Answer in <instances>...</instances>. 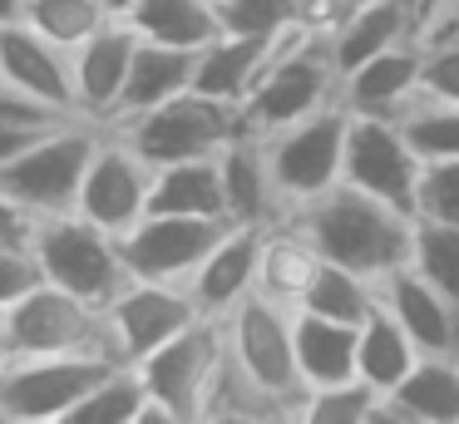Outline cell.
<instances>
[{
    "instance_id": "45",
    "label": "cell",
    "mask_w": 459,
    "mask_h": 424,
    "mask_svg": "<svg viewBox=\"0 0 459 424\" xmlns=\"http://www.w3.org/2000/svg\"><path fill=\"white\" fill-rule=\"evenodd\" d=\"M104 5H109V15H129V10L139 5V0H104Z\"/></svg>"
},
{
    "instance_id": "19",
    "label": "cell",
    "mask_w": 459,
    "mask_h": 424,
    "mask_svg": "<svg viewBox=\"0 0 459 424\" xmlns=\"http://www.w3.org/2000/svg\"><path fill=\"white\" fill-rule=\"evenodd\" d=\"M380 306L405 325L420 355H455L459 360V301L439 291L429 276H420L410 262L380 276Z\"/></svg>"
},
{
    "instance_id": "15",
    "label": "cell",
    "mask_w": 459,
    "mask_h": 424,
    "mask_svg": "<svg viewBox=\"0 0 459 424\" xmlns=\"http://www.w3.org/2000/svg\"><path fill=\"white\" fill-rule=\"evenodd\" d=\"M420 99H425V45L420 39H405V45L341 74V108L360 118H395L400 124Z\"/></svg>"
},
{
    "instance_id": "43",
    "label": "cell",
    "mask_w": 459,
    "mask_h": 424,
    "mask_svg": "<svg viewBox=\"0 0 459 424\" xmlns=\"http://www.w3.org/2000/svg\"><path fill=\"white\" fill-rule=\"evenodd\" d=\"M21 15H25V0H0V25H11Z\"/></svg>"
},
{
    "instance_id": "17",
    "label": "cell",
    "mask_w": 459,
    "mask_h": 424,
    "mask_svg": "<svg viewBox=\"0 0 459 424\" xmlns=\"http://www.w3.org/2000/svg\"><path fill=\"white\" fill-rule=\"evenodd\" d=\"M134 49H139V30L124 15H114L109 25L94 30V35L74 49V104H80V118L104 124V128L114 124L124 84H129Z\"/></svg>"
},
{
    "instance_id": "37",
    "label": "cell",
    "mask_w": 459,
    "mask_h": 424,
    "mask_svg": "<svg viewBox=\"0 0 459 424\" xmlns=\"http://www.w3.org/2000/svg\"><path fill=\"white\" fill-rule=\"evenodd\" d=\"M218 15L228 35L277 39L281 30L297 25V0H218Z\"/></svg>"
},
{
    "instance_id": "9",
    "label": "cell",
    "mask_w": 459,
    "mask_h": 424,
    "mask_svg": "<svg viewBox=\"0 0 459 424\" xmlns=\"http://www.w3.org/2000/svg\"><path fill=\"white\" fill-rule=\"evenodd\" d=\"M291 316L297 311H291L287 301H277V296H267V291H252L222 325H228L232 360H238L257 385H267L272 394H281L301 420L307 385H301V370H297V325H291Z\"/></svg>"
},
{
    "instance_id": "16",
    "label": "cell",
    "mask_w": 459,
    "mask_h": 424,
    "mask_svg": "<svg viewBox=\"0 0 459 424\" xmlns=\"http://www.w3.org/2000/svg\"><path fill=\"white\" fill-rule=\"evenodd\" d=\"M262 252H267V227L228 222V232L218 237V247L203 256V266L188 281L198 311L212 316V321H228V316L262 286Z\"/></svg>"
},
{
    "instance_id": "25",
    "label": "cell",
    "mask_w": 459,
    "mask_h": 424,
    "mask_svg": "<svg viewBox=\"0 0 459 424\" xmlns=\"http://www.w3.org/2000/svg\"><path fill=\"white\" fill-rule=\"evenodd\" d=\"M291 325H297V370L307 390H321V385H336L356 375L360 325L326 321V316H311V311H297Z\"/></svg>"
},
{
    "instance_id": "34",
    "label": "cell",
    "mask_w": 459,
    "mask_h": 424,
    "mask_svg": "<svg viewBox=\"0 0 459 424\" xmlns=\"http://www.w3.org/2000/svg\"><path fill=\"white\" fill-rule=\"evenodd\" d=\"M380 400H385V394H380L376 385L351 375V380L307 390V400H301V424H370L380 410Z\"/></svg>"
},
{
    "instance_id": "3",
    "label": "cell",
    "mask_w": 459,
    "mask_h": 424,
    "mask_svg": "<svg viewBox=\"0 0 459 424\" xmlns=\"http://www.w3.org/2000/svg\"><path fill=\"white\" fill-rule=\"evenodd\" d=\"M100 138H104V124H90V118H65V124L35 134L30 143L11 158V163H0V187H5L15 203L30 207L35 217L74 212Z\"/></svg>"
},
{
    "instance_id": "1",
    "label": "cell",
    "mask_w": 459,
    "mask_h": 424,
    "mask_svg": "<svg viewBox=\"0 0 459 424\" xmlns=\"http://www.w3.org/2000/svg\"><path fill=\"white\" fill-rule=\"evenodd\" d=\"M301 227L316 256L341 266H356L366 276H390L395 266L410 262V237H415V217L400 212V207L366 197L360 187L336 183L331 193H321L316 203L287 212Z\"/></svg>"
},
{
    "instance_id": "32",
    "label": "cell",
    "mask_w": 459,
    "mask_h": 424,
    "mask_svg": "<svg viewBox=\"0 0 459 424\" xmlns=\"http://www.w3.org/2000/svg\"><path fill=\"white\" fill-rule=\"evenodd\" d=\"M143 404H149L143 375L134 370V365H114V370L65 414V424H139Z\"/></svg>"
},
{
    "instance_id": "31",
    "label": "cell",
    "mask_w": 459,
    "mask_h": 424,
    "mask_svg": "<svg viewBox=\"0 0 459 424\" xmlns=\"http://www.w3.org/2000/svg\"><path fill=\"white\" fill-rule=\"evenodd\" d=\"M316 247L301 237V227L291 222V217H281V222L267 227V252H262V286L257 291L277 296V301H287L291 311H297V296L301 286H307V276L316 272Z\"/></svg>"
},
{
    "instance_id": "2",
    "label": "cell",
    "mask_w": 459,
    "mask_h": 424,
    "mask_svg": "<svg viewBox=\"0 0 459 424\" xmlns=\"http://www.w3.org/2000/svg\"><path fill=\"white\" fill-rule=\"evenodd\" d=\"M331 104H341V69L331 59L326 35H316L297 20L272 39V65L262 69L252 99L242 104V118L257 134H277V128L301 124Z\"/></svg>"
},
{
    "instance_id": "33",
    "label": "cell",
    "mask_w": 459,
    "mask_h": 424,
    "mask_svg": "<svg viewBox=\"0 0 459 424\" xmlns=\"http://www.w3.org/2000/svg\"><path fill=\"white\" fill-rule=\"evenodd\" d=\"M25 25L40 30L45 39H55L60 49H80L84 39L94 35V30L109 25V5L104 0H25Z\"/></svg>"
},
{
    "instance_id": "23",
    "label": "cell",
    "mask_w": 459,
    "mask_h": 424,
    "mask_svg": "<svg viewBox=\"0 0 459 424\" xmlns=\"http://www.w3.org/2000/svg\"><path fill=\"white\" fill-rule=\"evenodd\" d=\"M193 74H198V49L159 45V39L139 35V49H134V65H129V84H124V99H119L114 124L143 114V108L169 104V99H178V94H188Z\"/></svg>"
},
{
    "instance_id": "7",
    "label": "cell",
    "mask_w": 459,
    "mask_h": 424,
    "mask_svg": "<svg viewBox=\"0 0 459 424\" xmlns=\"http://www.w3.org/2000/svg\"><path fill=\"white\" fill-rule=\"evenodd\" d=\"M228 360V325L198 316L188 331H178L169 345L143 355L134 370L143 375V390L159 410H169L173 424H203V404Z\"/></svg>"
},
{
    "instance_id": "13",
    "label": "cell",
    "mask_w": 459,
    "mask_h": 424,
    "mask_svg": "<svg viewBox=\"0 0 459 424\" xmlns=\"http://www.w3.org/2000/svg\"><path fill=\"white\" fill-rule=\"evenodd\" d=\"M149 193H153V163L119 134V128H104L100 148H94V158H90V173H84L74 212L100 222L104 232L124 237L143 212H149Z\"/></svg>"
},
{
    "instance_id": "35",
    "label": "cell",
    "mask_w": 459,
    "mask_h": 424,
    "mask_svg": "<svg viewBox=\"0 0 459 424\" xmlns=\"http://www.w3.org/2000/svg\"><path fill=\"white\" fill-rule=\"evenodd\" d=\"M400 128H405L410 148H415L425 163H449V158H459V104L455 99H429L425 94L405 118H400Z\"/></svg>"
},
{
    "instance_id": "46",
    "label": "cell",
    "mask_w": 459,
    "mask_h": 424,
    "mask_svg": "<svg viewBox=\"0 0 459 424\" xmlns=\"http://www.w3.org/2000/svg\"><path fill=\"white\" fill-rule=\"evenodd\" d=\"M455 30H459V25H455ZM425 39H429V35H425Z\"/></svg>"
},
{
    "instance_id": "38",
    "label": "cell",
    "mask_w": 459,
    "mask_h": 424,
    "mask_svg": "<svg viewBox=\"0 0 459 424\" xmlns=\"http://www.w3.org/2000/svg\"><path fill=\"white\" fill-rule=\"evenodd\" d=\"M415 217L459 227V158H449V163H425V173H420V197H415Z\"/></svg>"
},
{
    "instance_id": "30",
    "label": "cell",
    "mask_w": 459,
    "mask_h": 424,
    "mask_svg": "<svg viewBox=\"0 0 459 424\" xmlns=\"http://www.w3.org/2000/svg\"><path fill=\"white\" fill-rule=\"evenodd\" d=\"M262 424V420H297V410H291L281 394H272L267 385H257L247 370H242L238 360H232V350H228V360H222V370H218V380H212V390H208V404H203V424Z\"/></svg>"
},
{
    "instance_id": "18",
    "label": "cell",
    "mask_w": 459,
    "mask_h": 424,
    "mask_svg": "<svg viewBox=\"0 0 459 424\" xmlns=\"http://www.w3.org/2000/svg\"><path fill=\"white\" fill-rule=\"evenodd\" d=\"M0 79L35 94L40 104L60 108V114L80 118V104H74V55L60 49L55 39H45L40 30H30L25 20L0 25Z\"/></svg>"
},
{
    "instance_id": "36",
    "label": "cell",
    "mask_w": 459,
    "mask_h": 424,
    "mask_svg": "<svg viewBox=\"0 0 459 424\" xmlns=\"http://www.w3.org/2000/svg\"><path fill=\"white\" fill-rule=\"evenodd\" d=\"M410 266L439 286L445 296L459 301V227L455 222H429L415 217V237H410Z\"/></svg>"
},
{
    "instance_id": "27",
    "label": "cell",
    "mask_w": 459,
    "mask_h": 424,
    "mask_svg": "<svg viewBox=\"0 0 459 424\" xmlns=\"http://www.w3.org/2000/svg\"><path fill=\"white\" fill-rule=\"evenodd\" d=\"M380 306V281L356 266H341V262H326L321 256L316 272L307 276L297 296V311H311V316H326V321H346V325H360L370 311Z\"/></svg>"
},
{
    "instance_id": "4",
    "label": "cell",
    "mask_w": 459,
    "mask_h": 424,
    "mask_svg": "<svg viewBox=\"0 0 459 424\" xmlns=\"http://www.w3.org/2000/svg\"><path fill=\"white\" fill-rule=\"evenodd\" d=\"M35 262L50 286H65L90 306H109L124 286L134 281L124 266V247L114 232L80 212H55L40 217L35 227Z\"/></svg>"
},
{
    "instance_id": "11",
    "label": "cell",
    "mask_w": 459,
    "mask_h": 424,
    "mask_svg": "<svg viewBox=\"0 0 459 424\" xmlns=\"http://www.w3.org/2000/svg\"><path fill=\"white\" fill-rule=\"evenodd\" d=\"M228 232V222L218 217H183V212H143L129 232L119 237L124 266L134 281H169L188 286L193 272L203 266V256L218 247V237Z\"/></svg>"
},
{
    "instance_id": "24",
    "label": "cell",
    "mask_w": 459,
    "mask_h": 424,
    "mask_svg": "<svg viewBox=\"0 0 459 424\" xmlns=\"http://www.w3.org/2000/svg\"><path fill=\"white\" fill-rule=\"evenodd\" d=\"M272 65V39H252V35H228L222 30L208 49H198V74H193V89L208 99H222V104L242 108L257 89L262 69Z\"/></svg>"
},
{
    "instance_id": "14",
    "label": "cell",
    "mask_w": 459,
    "mask_h": 424,
    "mask_svg": "<svg viewBox=\"0 0 459 424\" xmlns=\"http://www.w3.org/2000/svg\"><path fill=\"white\" fill-rule=\"evenodd\" d=\"M198 301L188 286L169 281H129L109 306H104V325H109V350L114 360L139 365L143 355H153L159 345H169L178 331H188L198 321Z\"/></svg>"
},
{
    "instance_id": "12",
    "label": "cell",
    "mask_w": 459,
    "mask_h": 424,
    "mask_svg": "<svg viewBox=\"0 0 459 424\" xmlns=\"http://www.w3.org/2000/svg\"><path fill=\"white\" fill-rule=\"evenodd\" d=\"M420 173L425 158L410 148L405 128L395 118H360L351 114V134H346V177L341 183L360 187L366 197L400 207L415 217V197H420Z\"/></svg>"
},
{
    "instance_id": "10",
    "label": "cell",
    "mask_w": 459,
    "mask_h": 424,
    "mask_svg": "<svg viewBox=\"0 0 459 424\" xmlns=\"http://www.w3.org/2000/svg\"><path fill=\"white\" fill-rule=\"evenodd\" d=\"M5 331H11V360H21V355H74V350L114 355L104 306H90L50 281H40L30 296H21L5 311Z\"/></svg>"
},
{
    "instance_id": "41",
    "label": "cell",
    "mask_w": 459,
    "mask_h": 424,
    "mask_svg": "<svg viewBox=\"0 0 459 424\" xmlns=\"http://www.w3.org/2000/svg\"><path fill=\"white\" fill-rule=\"evenodd\" d=\"M35 227L40 217L0 187V247H35Z\"/></svg>"
},
{
    "instance_id": "26",
    "label": "cell",
    "mask_w": 459,
    "mask_h": 424,
    "mask_svg": "<svg viewBox=\"0 0 459 424\" xmlns=\"http://www.w3.org/2000/svg\"><path fill=\"white\" fill-rule=\"evenodd\" d=\"M149 212H183V217H218V222H228L218 158H183V163L153 168Z\"/></svg>"
},
{
    "instance_id": "20",
    "label": "cell",
    "mask_w": 459,
    "mask_h": 424,
    "mask_svg": "<svg viewBox=\"0 0 459 424\" xmlns=\"http://www.w3.org/2000/svg\"><path fill=\"white\" fill-rule=\"evenodd\" d=\"M218 173H222V203H228V222H257L272 227L287 217L277 193V177L267 163V138L257 128H242L228 148L218 153Z\"/></svg>"
},
{
    "instance_id": "29",
    "label": "cell",
    "mask_w": 459,
    "mask_h": 424,
    "mask_svg": "<svg viewBox=\"0 0 459 424\" xmlns=\"http://www.w3.org/2000/svg\"><path fill=\"white\" fill-rule=\"evenodd\" d=\"M420 365V345L405 335V325L376 306V311L360 321V345H356V375L366 385H376L380 394H390L410 370Z\"/></svg>"
},
{
    "instance_id": "5",
    "label": "cell",
    "mask_w": 459,
    "mask_h": 424,
    "mask_svg": "<svg viewBox=\"0 0 459 424\" xmlns=\"http://www.w3.org/2000/svg\"><path fill=\"white\" fill-rule=\"evenodd\" d=\"M109 128H119L153 168H163V163H183V158H218L247 128V118H242V108L188 89V94L169 99L159 108H143V114Z\"/></svg>"
},
{
    "instance_id": "21",
    "label": "cell",
    "mask_w": 459,
    "mask_h": 424,
    "mask_svg": "<svg viewBox=\"0 0 459 424\" xmlns=\"http://www.w3.org/2000/svg\"><path fill=\"white\" fill-rule=\"evenodd\" d=\"M405 39H420L415 0H356V10L331 30L326 45H331L336 69L346 74V69L366 65V59L405 45Z\"/></svg>"
},
{
    "instance_id": "8",
    "label": "cell",
    "mask_w": 459,
    "mask_h": 424,
    "mask_svg": "<svg viewBox=\"0 0 459 424\" xmlns=\"http://www.w3.org/2000/svg\"><path fill=\"white\" fill-rule=\"evenodd\" d=\"M346 134H351V114L341 104L301 118V124L277 128V134H262L287 212L316 203L321 193H331L346 177Z\"/></svg>"
},
{
    "instance_id": "42",
    "label": "cell",
    "mask_w": 459,
    "mask_h": 424,
    "mask_svg": "<svg viewBox=\"0 0 459 424\" xmlns=\"http://www.w3.org/2000/svg\"><path fill=\"white\" fill-rule=\"evenodd\" d=\"M50 128H55V124H50ZM35 134H45V128H5V124H0V163H11V158L21 153V148L30 143Z\"/></svg>"
},
{
    "instance_id": "22",
    "label": "cell",
    "mask_w": 459,
    "mask_h": 424,
    "mask_svg": "<svg viewBox=\"0 0 459 424\" xmlns=\"http://www.w3.org/2000/svg\"><path fill=\"white\" fill-rule=\"evenodd\" d=\"M370 424H459V360L420 355V365L380 400Z\"/></svg>"
},
{
    "instance_id": "44",
    "label": "cell",
    "mask_w": 459,
    "mask_h": 424,
    "mask_svg": "<svg viewBox=\"0 0 459 424\" xmlns=\"http://www.w3.org/2000/svg\"><path fill=\"white\" fill-rule=\"evenodd\" d=\"M11 360V331H5V311H0V365Z\"/></svg>"
},
{
    "instance_id": "6",
    "label": "cell",
    "mask_w": 459,
    "mask_h": 424,
    "mask_svg": "<svg viewBox=\"0 0 459 424\" xmlns=\"http://www.w3.org/2000/svg\"><path fill=\"white\" fill-rule=\"evenodd\" d=\"M114 355H21L0 365V404L11 424H65V414L114 370Z\"/></svg>"
},
{
    "instance_id": "28",
    "label": "cell",
    "mask_w": 459,
    "mask_h": 424,
    "mask_svg": "<svg viewBox=\"0 0 459 424\" xmlns=\"http://www.w3.org/2000/svg\"><path fill=\"white\" fill-rule=\"evenodd\" d=\"M124 20H129L143 39L178 45V49H208L212 39L222 35L218 0H139Z\"/></svg>"
},
{
    "instance_id": "39",
    "label": "cell",
    "mask_w": 459,
    "mask_h": 424,
    "mask_svg": "<svg viewBox=\"0 0 459 424\" xmlns=\"http://www.w3.org/2000/svg\"><path fill=\"white\" fill-rule=\"evenodd\" d=\"M420 45H425V94L459 104V30H439Z\"/></svg>"
},
{
    "instance_id": "40",
    "label": "cell",
    "mask_w": 459,
    "mask_h": 424,
    "mask_svg": "<svg viewBox=\"0 0 459 424\" xmlns=\"http://www.w3.org/2000/svg\"><path fill=\"white\" fill-rule=\"evenodd\" d=\"M40 281L45 276H40V262H35V247H0V311H11Z\"/></svg>"
}]
</instances>
